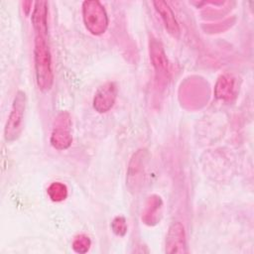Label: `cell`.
Here are the masks:
<instances>
[{
  "label": "cell",
  "instance_id": "1",
  "mask_svg": "<svg viewBox=\"0 0 254 254\" xmlns=\"http://www.w3.org/2000/svg\"><path fill=\"white\" fill-rule=\"evenodd\" d=\"M34 61L37 84L43 92H48L54 83L52 56L48 36L35 35Z\"/></svg>",
  "mask_w": 254,
  "mask_h": 254
},
{
  "label": "cell",
  "instance_id": "2",
  "mask_svg": "<svg viewBox=\"0 0 254 254\" xmlns=\"http://www.w3.org/2000/svg\"><path fill=\"white\" fill-rule=\"evenodd\" d=\"M148 161L149 152L147 149H139L131 157L126 176V187L131 193H137L142 189Z\"/></svg>",
  "mask_w": 254,
  "mask_h": 254
},
{
  "label": "cell",
  "instance_id": "3",
  "mask_svg": "<svg viewBox=\"0 0 254 254\" xmlns=\"http://www.w3.org/2000/svg\"><path fill=\"white\" fill-rule=\"evenodd\" d=\"M82 19L85 28L94 36L102 35L107 30L108 16L102 4L97 0L82 3Z\"/></svg>",
  "mask_w": 254,
  "mask_h": 254
},
{
  "label": "cell",
  "instance_id": "4",
  "mask_svg": "<svg viewBox=\"0 0 254 254\" xmlns=\"http://www.w3.org/2000/svg\"><path fill=\"white\" fill-rule=\"evenodd\" d=\"M26 109V93L18 90L15 94L11 112L4 129V137L7 142H13L19 138L23 130L24 114Z\"/></svg>",
  "mask_w": 254,
  "mask_h": 254
},
{
  "label": "cell",
  "instance_id": "5",
  "mask_svg": "<svg viewBox=\"0 0 254 254\" xmlns=\"http://www.w3.org/2000/svg\"><path fill=\"white\" fill-rule=\"evenodd\" d=\"M71 120L66 111H61L55 118L54 127L51 135V144L57 150L67 149L72 142L70 133Z\"/></svg>",
  "mask_w": 254,
  "mask_h": 254
},
{
  "label": "cell",
  "instance_id": "6",
  "mask_svg": "<svg viewBox=\"0 0 254 254\" xmlns=\"http://www.w3.org/2000/svg\"><path fill=\"white\" fill-rule=\"evenodd\" d=\"M149 55L151 64L155 69V77L157 82L159 84H166L170 77L169 61L166 56L164 47L159 40L150 38Z\"/></svg>",
  "mask_w": 254,
  "mask_h": 254
},
{
  "label": "cell",
  "instance_id": "7",
  "mask_svg": "<svg viewBox=\"0 0 254 254\" xmlns=\"http://www.w3.org/2000/svg\"><path fill=\"white\" fill-rule=\"evenodd\" d=\"M165 251L169 254H183L187 252L186 231L180 221L173 222L168 230Z\"/></svg>",
  "mask_w": 254,
  "mask_h": 254
},
{
  "label": "cell",
  "instance_id": "8",
  "mask_svg": "<svg viewBox=\"0 0 254 254\" xmlns=\"http://www.w3.org/2000/svg\"><path fill=\"white\" fill-rule=\"evenodd\" d=\"M116 97V83L113 81H107L96 90L93 97V108L98 113H105L113 107Z\"/></svg>",
  "mask_w": 254,
  "mask_h": 254
},
{
  "label": "cell",
  "instance_id": "9",
  "mask_svg": "<svg viewBox=\"0 0 254 254\" xmlns=\"http://www.w3.org/2000/svg\"><path fill=\"white\" fill-rule=\"evenodd\" d=\"M153 5L158 12V14L161 16L164 26L167 30V32L174 38H179L180 36V26L179 23L175 17V14L172 10V8L169 6V4L165 1H154Z\"/></svg>",
  "mask_w": 254,
  "mask_h": 254
},
{
  "label": "cell",
  "instance_id": "10",
  "mask_svg": "<svg viewBox=\"0 0 254 254\" xmlns=\"http://www.w3.org/2000/svg\"><path fill=\"white\" fill-rule=\"evenodd\" d=\"M162 208L163 201L159 195L153 194L149 196L142 212V221L149 226L156 225L161 219Z\"/></svg>",
  "mask_w": 254,
  "mask_h": 254
},
{
  "label": "cell",
  "instance_id": "11",
  "mask_svg": "<svg viewBox=\"0 0 254 254\" xmlns=\"http://www.w3.org/2000/svg\"><path fill=\"white\" fill-rule=\"evenodd\" d=\"M32 25L35 35L48 36V3L37 1L32 13Z\"/></svg>",
  "mask_w": 254,
  "mask_h": 254
},
{
  "label": "cell",
  "instance_id": "12",
  "mask_svg": "<svg viewBox=\"0 0 254 254\" xmlns=\"http://www.w3.org/2000/svg\"><path fill=\"white\" fill-rule=\"evenodd\" d=\"M214 94L218 99L231 100L236 94L235 79L230 74L220 75L214 87Z\"/></svg>",
  "mask_w": 254,
  "mask_h": 254
},
{
  "label": "cell",
  "instance_id": "13",
  "mask_svg": "<svg viewBox=\"0 0 254 254\" xmlns=\"http://www.w3.org/2000/svg\"><path fill=\"white\" fill-rule=\"evenodd\" d=\"M47 192L51 200L55 202H61L67 196V188L61 182H55L49 186Z\"/></svg>",
  "mask_w": 254,
  "mask_h": 254
},
{
  "label": "cell",
  "instance_id": "14",
  "mask_svg": "<svg viewBox=\"0 0 254 254\" xmlns=\"http://www.w3.org/2000/svg\"><path fill=\"white\" fill-rule=\"evenodd\" d=\"M91 245V241L85 234H79L75 236L72 240L71 247L76 253H86Z\"/></svg>",
  "mask_w": 254,
  "mask_h": 254
},
{
  "label": "cell",
  "instance_id": "15",
  "mask_svg": "<svg viewBox=\"0 0 254 254\" xmlns=\"http://www.w3.org/2000/svg\"><path fill=\"white\" fill-rule=\"evenodd\" d=\"M111 229L117 236H124L127 233V223L124 216H115L111 222Z\"/></svg>",
  "mask_w": 254,
  "mask_h": 254
}]
</instances>
